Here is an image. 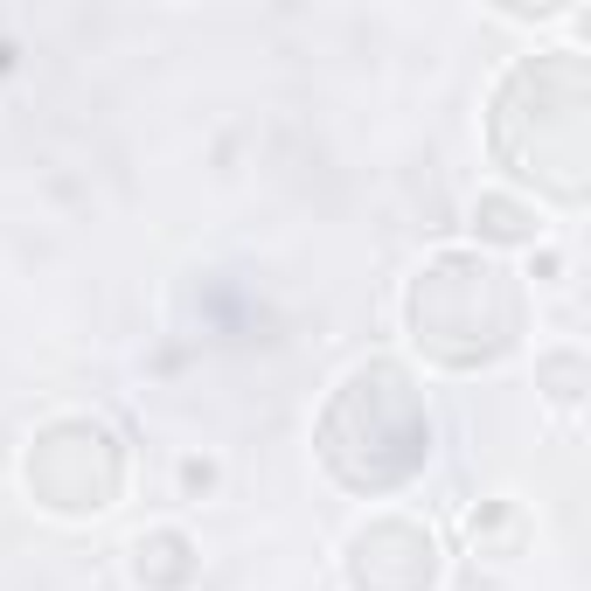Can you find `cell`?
I'll return each instance as SVG.
<instances>
[{"instance_id": "1", "label": "cell", "mask_w": 591, "mask_h": 591, "mask_svg": "<svg viewBox=\"0 0 591 591\" xmlns=\"http://www.w3.org/2000/svg\"><path fill=\"white\" fill-rule=\"evenodd\" d=\"M480 216H487L494 237H529V216H522L515 202H480Z\"/></svg>"}]
</instances>
